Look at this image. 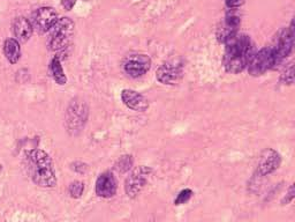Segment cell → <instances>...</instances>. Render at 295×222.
<instances>
[{
    "instance_id": "obj_6",
    "label": "cell",
    "mask_w": 295,
    "mask_h": 222,
    "mask_svg": "<svg viewBox=\"0 0 295 222\" xmlns=\"http://www.w3.org/2000/svg\"><path fill=\"white\" fill-rule=\"evenodd\" d=\"M247 67L249 74L252 77L263 76L269 69L275 67L271 48H263L259 52L254 53L249 60Z\"/></svg>"
},
{
    "instance_id": "obj_13",
    "label": "cell",
    "mask_w": 295,
    "mask_h": 222,
    "mask_svg": "<svg viewBox=\"0 0 295 222\" xmlns=\"http://www.w3.org/2000/svg\"><path fill=\"white\" fill-rule=\"evenodd\" d=\"M121 100L123 104L134 111H143L149 108V101L145 98L142 94L136 92L133 89H123L121 93Z\"/></svg>"
},
{
    "instance_id": "obj_14",
    "label": "cell",
    "mask_w": 295,
    "mask_h": 222,
    "mask_svg": "<svg viewBox=\"0 0 295 222\" xmlns=\"http://www.w3.org/2000/svg\"><path fill=\"white\" fill-rule=\"evenodd\" d=\"M241 23V20L238 15L230 13L225 16L222 26L218 28V40L220 42L225 43L231 37L238 34V28Z\"/></svg>"
},
{
    "instance_id": "obj_9",
    "label": "cell",
    "mask_w": 295,
    "mask_h": 222,
    "mask_svg": "<svg viewBox=\"0 0 295 222\" xmlns=\"http://www.w3.org/2000/svg\"><path fill=\"white\" fill-rule=\"evenodd\" d=\"M184 66L177 60H171L164 63L158 68L156 78L163 85H176L182 78Z\"/></svg>"
},
{
    "instance_id": "obj_8",
    "label": "cell",
    "mask_w": 295,
    "mask_h": 222,
    "mask_svg": "<svg viewBox=\"0 0 295 222\" xmlns=\"http://www.w3.org/2000/svg\"><path fill=\"white\" fill-rule=\"evenodd\" d=\"M151 66V59L147 55H130L123 61V69L132 78H139L144 76Z\"/></svg>"
},
{
    "instance_id": "obj_11",
    "label": "cell",
    "mask_w": 295,
    "mask_h": 222,
    "mask_svg": "<svg viewBox=\"0 0 295 222\" xmlns=\"http://www.w3.org/2000/svg\"><path fill=\"white\" fill-rule=\"evenodd\" d=\"M118 183L111 171H105L99 175L96 180V195L101 198L109 199L115 196Z\"/></svg>"
},
{
    "instance_id": "obj_12",
    "label": "cell",
    "mask_w": 295,
    "mask_h": 222,
    "mask_svg": "<svg viewBox=\"0 0 295 222\" xmlns=\"http://www.w3.org/2000/svg\"><path fill=\"white\" fill-rule=\"evenodd\" d=\"M280 162L281 159L279 153L272 150V148H268L261 155L259 162V172L262 176L270 175L279 168Z\"/></svg>"
},
{
    "instance_id": "obj_23",
    "label": "cell",
    "mask_w": 295,
    "mask_h": 222,
    "mask_svg": "<svg viewBox=\"0 0 295 222\" xmlns=\"http://www.w3.org/2000/svg\"><path fill=\"white\" fill-rule=\"evenodd\" d=\"M225 4L228 8H239L244 4V0H225Z\"/></svg>"
},
{
    "instance_id": "obj_10",
    "label": "cell",
    "mask_w": 295,
    "mask_h": 222,
    "mask_svg": "<svg viewBox=\"0 0 295 222\" xmlns=\"http://www.w3.org/2000/svg\"><path fill=\"white\" fill-rule=\"evenodd\" d=\"M58 13L52 7H41L32 14V28L38 32H47L57 22Z\"/></svg>"
},
{
    "instance_id": "obj_19",
    "label": "cell",
    "mask_w": 295,
    "mask_h": 222,
    "mask_svg": "<svg viewBox=\"0 0 295 222\" xmlns=\"http://www.w3.org/2000/svg\"><path fill=\"white\" fill-rule=\"evenodd\" d=\"M83 191H85V184L80 180H75V182L70 183L68 188V192L72 198L77 199L83 195Z\"/></svg>"
},
{
    "instance_id": "obj_1",
    "label": "cell",
    "mask_w": 295,
    "mask_h": 222,
    "mask_svg": "<svg viewBox=\"0 0 295 222\" xmlns=\"http://www.w3.org/2000/svg\"><path fill=\"white\" fill-rule=\"evenodd\" d=\"M225 45L224 67L232 74L242 72L254 55V44L250 37L243 34H235L225 42Z\"/></svg>"
},
{
    "instance_id": "obj_16",
    "label": "cell",
    "mask_w": 295,
    "mask_h": 222,
    "mask_svg": "<svg viewBox=\"0 0 295 222\" xmlns=\"http://www.w3.org/2000/svg\"><path fill=\"white\" fill-rule=\"evenodd\" d=\"M4 55L11 64H16L21 57L20 43L15 39H8L4 43Z\"/></svg>"
},
{
    "instance_id": "obj_22",
    "label": "cell",
    "mask_w": 295,
    "mask_h": 222,
    "mask_svg": "<svg viewBox=\"0 0 295 222\" xmlns=\"http://www.w3.org/2000/svg\"><path fill=\"white\" fill-rule=\"evenodd\" d=\"M294 197H295V190H294V184H292V185H290L289 190H288L287 196H286L285 198L282 199L281 204H282V205H287V204H289L290 201H292V200L294 199Z\"/></svg>"
},
{
    "instance_id": "obj_3",
    "label": "cell",
    "mask_w": 295,
    "mask_h": 222,
    "mask_svg": "<svg viewBox=\"0 0 295 222\" xmlns=\"http://www.w3.org/2000/svg\"><path fill=\"white\" fill-rule=\"evenodd\" d=\"M74 27L75 24L69 18L58 19L57 22L49 30L48 45L49 49L52 51H62L68 47L72 40Z\"/></svg>"
},
{
    "instance_id": "obj_17",
    "label": "cell",
    "mask_w": 295,
    "mask_h": 222,
    "mask_svg": "<svg viewBox=\"0 0 295 222\" xmlns=\"http://www.w3.org/2000/svg\"><path fill=\"white\" fill-rule=\"evenodd\" d=\"M50 73L58 85H66L67 82V78H66V74L64 72V68H62L60 58L58 56H56L55 58L51 60L50 63Z\"/></svg>"
},
{
    "instance_id": "obj_20",
    "label": "cell",
    "mask_w": 295,
    "mask_h": 222,
    "mask_svg": "<svg viewBox=\"0 0 295 222\" xmlns=\"http://www.w3.org/2000/svg\"><path fill=\"white\" fill-rule=\"evenodd\" d=\"M280 81L284 85H292L294 82V65L289 64L287 67L284 69V72L281 73Z\"/></svg>"
},
{
    "instance_id": "obj_7",
    "label": "cell",
    "mask_w": 295,
    "mask_h": 222,
    "mask_svg": "<svg viewBox=\"0 0 295 222\" xmlns=\"http://www.w3.org/2000/svg\"><path fill=\"white\" fill-rule=\"evenodd\" d=\"M151 172V168L141 166L128 176L126 182H124V191H126V195L130 198H135L142 191Z\"/></svg>"
},
{
    "instance_id": "obj_2",
    "label": "cell",
    "mask_w": 295,
    "mask_h": 222,
    "mask_svg": "<svg viewBox=\"0 0 295 222\" xmlns=\"http://www.w3.org/2000/svg\"><path fill=\"white\" fill-rule=\"evenodd\" d=\"M26 166L32 182L38 187L55 188L57 185L52 160L44 151L32 150L27 152Z\"/></svg>"
},
{
    "instance_id": "obj_15",
    "label": "cell",
    "mask_w": 295,
    "mask_h": 222,
    "mask_svg": "<svg viewBox=\"0 0 295 222\" xmlns=\"http://www.w3.org/2000/svg\"><path fill=\"white\" fill-rule=\"evenodd\" d=\"M32 30H34V28L31 26V22L22 16L14 19L13 23H12V31H13L15 40L18 42L26 43L31 37Z\"/></svg>"
},
{
    "instance_id": "obj_24",
    "label": "cell",
    "mask_w": 295,
    "mask_h": 222,
    "mask_svg": "<svg viewBox=\"0 0 295 222\" xmlns=\"http://www.w3.org/2000/svg\"><path fill=\"white\" fill-rule=\"evenodd\" d=\"M75 4H76V0H62L61 2V5L64 6L66 11L72 10V8L75 6Z\"/></svg>"
},
{
    "instance_id": "obj_4",
    "label": "cell",
    "mask_w": 295,
    "mask_h": 222,
    "mask_svg": "<svg viewBox=\"0 0 295 222\" xmlns=\"http://www.w3.org/2000/svg\"><path fill=\"white\" fill-rule=\"evenodd\" d=\"M89 109L83 100L75 98L70 102L66 111V126L69 134L77 135L82 132L88 121Z\"/></svg>"
},
{
    "instance_id": "obj_5",
    "label": "cell",
    "mask_w": 295,
    "mask_h": 222,
    "mask_svg": "<svg viewBox=\"0 0 295 222\" xmlns=\"http://www.w3.org/2000/svg\"><path fill=\"white\" fill-rule=\"evenodd\" d=\"M293 44H294V28L292 23L289 28H285V29H282L279 34H278L275 40V43H273L271 47L273 60H275V67L289 56V53L292 52Z\"/></svg>"
},
{
    "instance_id": "obj_21",
    "label": "cell",
    "mask_w": 295,
    "mask_h": 222,
    "mask_svg": "<svg viewBox=\"0 0 295 222\" xmlns=\"http://www.w3.org/2000/svg\"><path fill=\"white\" fill-rule=\"evenodd\" d=\"M194 195V192L190 190V189H185V190H182L179 192V195L176 199H174V205H182V204H186L188 203Z\"/></svg>"
},
{
    "instance_id": "obj_25",
    "label": "cell",
    "mask_w": 295,
    "mask_h": 222,
    "mask_svg": "<svg viewBox=\"0 0 295 222\" xmlns=\"http://www.w3.org/2000/svg\"><path fill=\"white\" fill-rule=\"evenodd\" d=\"M76 164L78 167H76L75 164H74V167L73 169L75 170V171H77V172H80V174H85V172L87 171V169H88V166H87V164H85V163H82V162H76Z\"/></svg>"
},
{
    "instance_id": "obj_18",
    "label": "cell",
    "mask_w": 295,
    "mask_h": 222,
    "mask_svg": "<svg viewBox=\"0 0 295 222\" xmlns=\"http://www.w3.org/2000/svg\"><path fill=\"white\" fill-rule=\"evenodd\" d=\"M133 166V159L131 155H124L122 158H120L118 160V162L115 163V170H118L119 172H126L131 169V167Z\"/></svg>"
}]
</instances>
